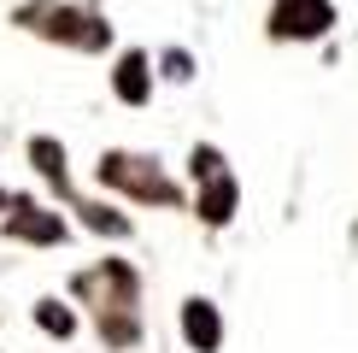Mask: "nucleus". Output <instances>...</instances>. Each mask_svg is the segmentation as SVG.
Here are the masks:
<instances>
[{
  "label": "nucleus",
  "instance_id": "nucleus-1",
  "mask_svg": "<svg viewBox=\"0 0 358 353\" xmlns=\"http://www.w3.org/2000/svg\"><path fill=\"white\" fill-rule=\"evenodd\" d=\"M12 230H18V235H29V242H53V235H59V218H36L29 206H18Z\"/></svg>",
  "mask_w": 358,
  "mask_h": 353
},
{
  "label": "nucleus",
  "instance_id": "nucleus-2",
  "mask_svg": "<svg viewBox=\"0 0 358 353\" xmlns=\"http://www.w3.org/2000/svg\"><path fill=\"white\" fill-rule=\"evenodd\" d=\"M188 335H194V342H200V347H212V342H217V318H212V312H206V306H200V300H194V306H188Z\"/></svg>",
  "mask_w": 358,
  "mask_h": 353
},
{
  "label": "nucleus",
  "instance_id": "nucleus-3",
  "mask_svg": "<svg viewBox=\"0 0 358 353\" xmlns=\"http://www.w3.org/2000/svg\"><path fill=\"white\" fill-rule=\"evenodd\" d=\"M41 324H48V330H65L71 335V312H59V306L48 300V306H41Z\"/></svg>",
  "mask_w": 358,
  "mask_h": 353
}]
</instances>
